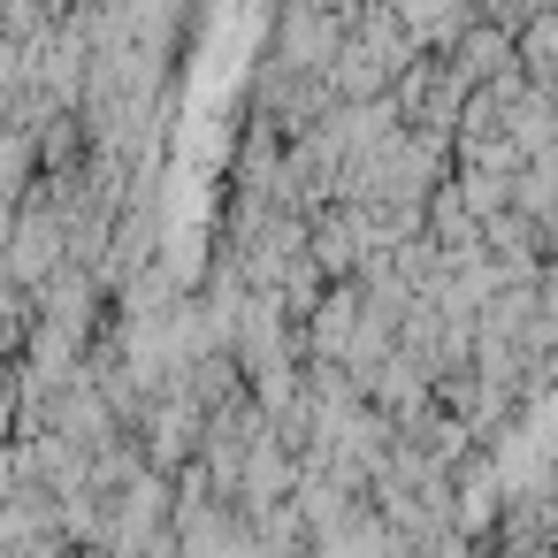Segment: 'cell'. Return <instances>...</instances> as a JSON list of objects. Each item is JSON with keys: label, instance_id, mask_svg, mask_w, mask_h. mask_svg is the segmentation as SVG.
I'll use <instances>...</instances> for the list:
<instances>
[{"label": "cell", "instance_id": "obj_1", "mask_svg": "<svg viewBox=\"0 0 558 558\" xmlns=\"http://www.w3.org/2000/svg\"><path fill=\"white\" fill-rule=\"evenodd\" d=\"M337 39H344V16L337 9H314V0H291L283 9V24H276V70H291V77H322L329 70V54H337Z\"/></svg>", "mask_w": 558, "mask_h": 558}, {"label": "cell", "instance_id": "obj_2", "mask_svg": "<svg viewBox=\"0 0 558 558\" xmlns=\"http://www.w3.org/2000/svg\"><path fill=\"white\" fill-rule=\"evenodd\" d=\"M444 489H451V527H459L466 543H489V527H497V505H505V482H497V466H489V451H482V444L451 459Z\"/></svg>", "mask_w": 558, "mask_h": 558}, {"label": "cell", "instance_id": "obj_3", "mask_svg": "<svg viewBox=\"0 0 558 558\" xmlns=\"http://www.w3.org/2000/svg\"><path fill=\"white\" fill-rule=\"evenodd\" d=\"M16 390H24V375H16V360H0V444L16 436Z\"/></svg>", "mask_w": 558, "mask_h": 558}]
</instances>
